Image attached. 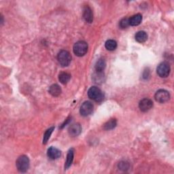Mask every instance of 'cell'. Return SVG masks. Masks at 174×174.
<instances>
[{
    "instance_id": "cell-2",
    "label": "cell",
    "mask_w": 174,
    "mask_h": 174,
    "mask_svg": "<svg viewBox=\"0 0 174 174\" xmlns=\"http://www.w3.org/2000/svg\"><path fill=\"white\" fill-rule=\"evenodd\" d=\"M16 166L20 172L24 173L28 170L29 167V159L25 155H22L18 158L16 162Z\"/></svg>"
},
{
    "instance_id": "cell-13",
    "label": "cell",
    "mask_w": 174,
    "mask_h": 174,
    "mask_svg": "<svg viewBox=\"0 0 174 174\" xmlns=\"http://www.w3.org/2000/svg\"><path fill=\"white\" fill-rule=\"evenodd\" d=\"M49 93L53 97H58L61 93V89L58 84H53L49 89Z\"/></svg>"
},
{
    "instance_id": "cell-17",
    "label": "cell",
    "mask_w": 174,
    "mask_h": 174,
    "mask_svg": "<svg viewBox=\"0 0 174 174\" xmlns=\"http://www.w3.org/2000/svg\"><path fill=\"white\" fill-rule=\"evenodd\" d=\"M71 76L70 74L67 72H62L59 76V80L60 82L63 84H66L69 80H70Z\"/></svg>"
},
{
    "instance_id": "cell-18",
    "label": "cell",
    "mask_w": 174,
    "mask_h": 174,
    "mask_svg": "<svg viewBox=\"0 0 174 174\" xmlns=\"http://www.w3.org/2000/svg\"><path fill=\"white\" fill-rule=\"evenodd\" d=\"M105 46L107 50L110 51L114 50L117 47V43L114 39H108V41H106L105 44Z\"/></svg>"
},
{
    "instance_id": "cell-12",
    "label": "cell",
    "mask_w": 174,
    "mask_h": 174,
    "mask_svg": "<svg viewBox=\"0 0 174 174\" xmlns=\"http://www.w3.org/2000/svg\"><path fill=\"white\" fill-rule=\"evenodd\" d=\"M142 21V16L140 14H137L129 18V25L131 26L139 25Z\"/></svg>"
},
{
    "instance_id": "cell-23",
    "label": "cell",
    "mask_w": 174,
    "mask_h": 174,
    "mask_svg": "<svg viewBox=\"0 0 174 174\" xmlns=\"http://www.w3.org/2000/svg\"><path fill=\"white\" fill-rule=\"evenodd\" d=\"M118 168L121 170H123V171H125V170H127L129 168V164L126 161H121L118 164Z\"/></svg>"
},
{
    "instance_id": "cell-5",
    "label": "cell",
    "mask_w": 174,
    "mask_h": 174,
    "mask_svg": "<svg viewBox=\"0 0 174 174\" xmlns=\"http://www.w3.org/2000/svg\"><path fill=\"white\" fill-rule=\"evenodd\" d=\"M157 74L161 78H167L170 73V66L167 62H163L158 65Z\"/></svg>"
},
{
    "instance_id": "cell-14",
    "label": "cell",
    "mask_w": 174,
    "mask_h": 174,
    "mask_svg": "<svg viewBox=\"0 0 174 174\" xmlns=\"http://www.w3.org/2000/svg\"><path fill=\"white\" fill-rule=\"evenodd\" d=\"M135 38L137 42L140 43H144L147 40L148 35L145 31H138V32L136 34Z\"/></svg>"
},
{
    "instance_id": "cell-21",
    "label": "cell",
    "mask_w": 174,
    "mask_h": 174,
    "mask_svg": "<svg viewBox=\"0 0 174 174\" xmlns=\"http://www.w3.org/2000/svg\"><path fill=\"white\" fill-rule=\"evenodd\" d=\"M54 129V126H52V127L49 128V129L46 130V131L45 132L44 135V137H43V144H46L47 143V141H49V138L51 136V134L53 132V130Z\"/></svg>"
},
{
    "instance_id": "cell-22",
    "label": "cell",
    "mask_w": 174,
    "mask_h": 174,
    "mask_svg": "<svg viewBox=\"0 0 174 174\" xmlns=\"http://www.w3.org/2000/svg\"><path fill=\"white\" fill-rule=\"evenodd\" d=\"M120 27L122 29H125L126 27H128L129 25V19L127 18H122L120 21Z\"/></svg>"
},
{
    "instance_id": "cell-1",
    "label": "cell",
    "mask_w": 174,
    "mask_h": 174,
    "mask_svg": "<svg viewBox=\"0 0 174 174\" xmlns=\"http://www.w3.org/2000/svg\"><path fill=\"white\" fill-rule=\"evenodd\" d=\"M89 97L96 102H101L104 100V95L101 90L96 86H92L88 91Z\"/></svg>"
},
{
    "instance_id": "cell-24",
    "label": "cell",
    "mask_w": 174,
    "mask_h": 174,
    "mask_svg": "<svg viewBox=\"0 0 174 174\" xmlns=\"http://www.w3.org/2000/svg\"><path fill=\"white\" fill-rule=\"evenodd\" d=\"M69 119H70V118H68V119H66V120H65V121L64 122V123H63V124L62 125V126H61V129L64 127V126H65L68 123V122H69V120H70Z\"/></svg>"
},
{
    "instance_id": "cell-15",
    "label": "cell",
    "mask_w": 174,
    "mask_h": 174,
    "mask_svg": "<svg viewBox=\"0 0 174 174\" xmlns=\"http://www.w3.org/2000/svg\"><path fill=\"white\" fill-rule=\"evenodd\" d=\"M74 150L73 149L69 150L68 153V155H67V160L65 163V169H68L70 166L72 165L73 160H74Z\"/></svg>"
},
{
    "instance_id": "cell-11",
    "label": "cell",
    "mask_w": 174,
    "mask_h": 174,
    "mask_svg": "<svg viewBox=\"0 0 174 174\" xmlns=\"http://www.w3.org/2000/svg\"><path fill=\"white\" fill-rule=\"evenodd\" d=\"M47 155L50 158V159L54 160L57 159L61 155V152L59 149L54 147H50L49 148L48 152H47Z\"/></svg>"
},
{
    "instance_id": "cell-6",
    "label": "cell",
    "mask_w": 174,
    "mask_h": 174,
    "mask_svg": "<svg viewBox=\"0 0 174 174\" xmlns=\"http://www.w3.org/2000/svg\"><path fill=\"white\" fill-rule=\"evenodd\" d=\"M155 98L156 101L161 103V104H163V103L167 102L169 100L170 95L167 90L161 89L158 90L155 93Z\"/></svg>"
},
{
    "instance_id": "cell-8",
    "label": "cell",
    "mask_w": 174,
    "mask_h": 174,
    "mask_svg": "<svg viewBox=\"0 0 174 174\" xmlns=\"http://www.w3.org/2000/svg\"><path fill=\"white\" fill-rule=\"evenodd\" d=\"M153 107V102L151 100L148 98H145L140 101L139 104V108L141 112H146L149 111Z\"/></svg>"
},
{
    "instance_id": "cell-3",
    "label": "cell",
    "mask_w": 174,
    "mask_h": 174,
    "mask_svg": "<svg viewBox=\"0 0 174 174\" xmlns=\"http://www.w3.org/2000/svg\"><path fill=\"white\" fill-rule=\"evenodd\" d=\"M74 53L78 57H82L87 53L88 44L84 41H79L74 46Z\"/></svg>"
},
{
    "instance_id": "cell-7",
    "label": "cell",
    "mask_w": 174,
    "mask_h": 174,
    "mask_svg": "<svg viewBox=\"0 0 174 174\" xmlns=\"http://www.w3.org/2000/svg\"><path fill=\"white\" fill-rule=\"evenodd\" d=\"M93 111V105L91 102L85 101L82 104L80 112V114L83 116H87L90 115Z\"/></svg>"
},
{
    "instance_id": "cell-16",
    "label": "cell",
    "mask_w": 174,
    "mask_h": 174,
    "mask_svg": "<svg viewBox=\"0 0 174 174\" xmlns=\"http://www.w3.org/2000/svg\"><path fill=\"white\" fill-rule=\"evenodd\" d=\"M104 74L103 72H97L94 73L93 76V79L94 82L97 83V84H100V83L104 82Z\"/></svg>"
},
{
    "instance_id": "cell-20",
    "label": "cell",
    "mask_w": 174,
    "mask_h": 174,
    "mask_svg": "<svg viewBox=\"0 0 174 174\" xmlns=\"http://www.w3.org/2000/svg\"><path fill=\"white\" fill-rule=\"evenodd\" d=\"M117 125V122L116 119H111L110 120L108 121L104 125V129L106 130H110L114 129L116 127Z\"/></svg>"
},
{
    "instance_id": "cell-19",
    "label": "cell",
    "mask_w": 174,
    "mask_h": 174,
    "mask_svg": "<svg viewBox=\"0 0 174 174\" xmlns=\"http://www.w3.org/2000/svg\"><path fill=\"white\" fill-rule=\"evenodd\" d=\"M106 63L104 59H100L97 61L95 64V69L97 72H103L105 68Z\"/></svg>"
},
{
    "instance_id": "cell-4",
    "label": "cell",
    "mask_w": 174,
    "mask_h": 174,
    "mask_svg": "<svg viewBox=\"0 0 174 174\" xmlns=\"http://www.w3.org/2000/svg\"><path fill=\"white\" fill-rule=\"evenodd\" d=\"M57 59L61 66L67 67L70 64L71 61H72V57H71V54L68 51L63 50L59 53Z\"/></svg>"
},
{
    "instance_id": "cell-10",
    "label": "cell",
    "mask_w": 174,
    "mask_h": 174,
    "mask_svg": "<svg viewBox=\"0 0 174 174\" xmlns=\"http://www.w3.org/2000/svg\"><path fill=\"white\" fill-rule=\"evenodd\" d=\"M83 17H84L85 21L89 23H91L93 21V12L89 6H84V9H83Z\"/></svg>"
},
{
    "instance_id": "cell-9",
    "label": "cell",
    "mask_w": 174,
    "mask_h": 174,
    "mask_svg": "<svg viewBox=\"0 0 174 174\" xmlns=\"http://www.w3.org/2000/svg\"><path fill=\"white\" fill-rule=\"evenodd\" d=\"M82 131V126L79 123H75L71 125L69 129L68 132L70 136L72 137H77L80 135Z\"/></svg>"
}]
</instances>
